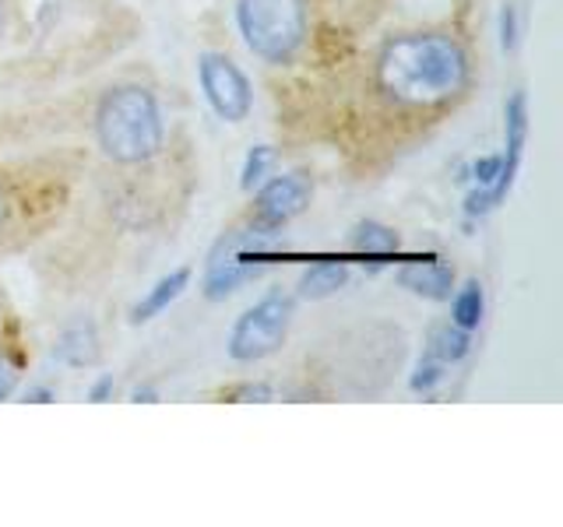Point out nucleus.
<instances>
[{
  "instance_id": "obj_1",
  "label": "nucleus",
  "mask_w": 563,
  "mask_h": 527,
  "mask_svg": "<svg viewBox=\"0 0 563 527\" xmlns=\"http://www.w3.org/2000/svg\"><path fill=\"white\" fill-rule=\"evenodd\" d=\"M377 81L405 105H440L465 92L468 57L451 35H398L380 49Z\"/></svg>"
},
{
  "instance_id": "obj_2",
  "label": "nucleus",
  "mask_w": 563,
  "mask_h": 527,
  "mask_svg": "<svg viewBox=\"0 0 563 527\" xmlns=\"http://www.w3.org/2000/svg\"><path fill=\"white\" fill-rule=\"evenodd\" d=\"M96 137L113 162L137 166L155 158L166 137L155 96L141 85H120L106 92L96 110Z\"/></svg>"
},
{
  "instance_id": "obj_3",
  "label": "nucleus",
  "mask_w": 563,
  "mask_h": 527,
  "mask_svg": "<svg viewBox=\"0 0 563 527\" xmlns=\"http://www.w3.org/2000/svg\"><path fill=\"white\" fill-rule=\"evenodd\" d=\"M243 43L268 64H286L307 40V0H236Z\"/></svg>"
},
{
  "instance_id": "obj_4",
  "label": "nucleus",
  "mask_w": 563,
  "mask_h": 527,
  "mask_svg": "<svg viewBox=\"0 0 563 527\" xmlns=\"http://www.w3.org/2000/svg\"><path fill=\"white\" fill-rule=\"evenodd\" d=\"M272 239H275V228L264 222H257L251 228H236V233H225L208 257L205 295L225 299L240 285H246V281H254L264 271V264H254V254L268 250Z\"/></svg>"
},
{
  "instance_id": "obj_5",
  "label": "nucleus",
  "mask_w": 563,
  "mask_h": 527,
  "mask_svg": "<svg viewBox=\"0 0 563 527\" xmlns=\"http://www.w3.org/2000/svg\"><path fill=\"white\" fill-rule=\"evenodd\" d=\"M289 321H292V299L282 292L264 295L261 303H254L240 316L233 334H229V356L236 362L268 359L286 341Z\"/></svg>"
},
{
  "instance_id": "obj_6",
  "label": "nucleus",
  "mask_w": 563,
  "mask_h": 527,
  "mask_svg": "<svg viewBox=\"0 0 563 527\" xmlns=\"http://www.w3.org/2000/svg\"><path fill=\"white\" fill-rule=\"evenodd\" d=\"M198 78H201V92L219 120L240 123L251 116V105H254L251 81H246V75L229 57H222V53H205L198 60Z\"/></svg>"
},
{
  "instance_id": "obj_7",
  "label": "nucleus",
  "mask_w": 563,
  "mask_h": 527,
  "mask_svg": "<svg viewBox=\"0 0 563 527\" xmlns=\"http://www.w3.org/2000/svg\"><path fill=\"white\" fill-rule=\"evenodd\" d=\"M310 204V183L307 176L299 172H286V176H275L272 183H264L257 193V222L264 225H286L296 215H303Z\"/></svg>"
},
{
  "instance_id": "obj_8",
  "label": "nucleus",
  "mask_w": 563,
  "mask_h": 527,
  "mask_svg": "<svg viewBox=\"0 0 563 527\" xmlns=\"http://www.w3.org/2000/svg\"><path fill=\"white\" fill-rule=\"evenodd\" d=\"M525 134H528V105H525V92H515L507 102V155H504L497 183H493V204H500L507 198L510 183H515L521 148H525Z\"/></svg>"
},
{
  "instance_id": "obj_9",
  "label": "nucleus",
  "mask_w": 563,
  "mask_h": 527,
  "mask_svg": "<svg viewBox=\"0 0 563 527\" xmlns=\"http://www.w3.org/2000/svg\"><path fill=\"white\" fill-rule=\"evenodd\" d=\"M398 281L422 299H451L454 271L440 260H412L398 271Z\"/></svg>"
},
{
  "instance_id": "obj_10",
  "label": "nucleus",
  "mask_w": 563,
  "mask_h": 527,
  "mask_svg": "<svg viewBox=\"0 0 563 527\" xmlns=\"http://www.w3.org/2000/svg\"><path fill=\"white\" fill-rule=\"evenodd\" d=\"M187 285H190V271H187V268H176V271H169L166 278H158V281H155V289L131 310V321H134V324L152 321V316H158L169 303H176V299L184 295Z\"/></svg>"
},
{
  "instance_id": "obj_11",
  "label": "nucleus",
  "mask_w": 563,
  "mask_h": 527,
  "mask_svg": "<svg viewBox=\"0 0 563 527\" xmlns=\"http://www.w3.org/2000/svg\"><path fill=\"white\" fill-rule=\"evenodd\" d=\"M349 281V268L345 264H313V268L299 278V295L303 299H328V295H334L342 285Z\"/></svg>"
},
{
  "instance_id": "obj_12",
  "label": "nucleus",
  "mask_w": 563,
  "mask_h": 527,
  "mask_svg": "<svg viewBox=\"0 0 563 527\" xmlns=\"http://www.w3.org/2000/svg\"><path fill=\"white\" fill-rule=\"evenodd\" d=\"M468 345H472L468 330H462L457 324H451V327H437V330H433V338H430L427 356L448 366V362L465 359V356H468Z\"/></svg>"
},
{
  "instance_id": "obj_13",
  "label": "nucleus",
  "mask_w": 563,
  "mask_h": 527,
  "mask_svg": "<svg viewBox=\"0 0 563 527\" xmlns=\"http://www.w3.org/2000/svg\"><path fill=\"white\" fill-rule=\"evenodd\" d=\"M451 316L462 330H475L483 324V285L475 278L457 289L454 303H451Z\"/></svg>"
},
{
  "instance_id": "obj_14",
  "label": "nucleus",
  "mask_w": 563,
  "mask_h": 527,
  "mask_svg": "<svg viewBox=\"0 0 563 527\" xmlns=\"http://www.w3.org/2000/svg\"><path fill=\"white\" fill-rule=\"evenodd\" d=\"M352 243H356L360 254H395L398 250V236L377 222H363L356 228V236H352Z\"/></svg>"
},
{
  "instance_id": "obj_15",
  "label": "nucleus",
  "mask_w": 563,
  "mask_h": 527,
  "mask_svg": "<svg viewBox=\"0 0 563 527\" xmlns=\"http://www.w3.org/2000/svg\"><path fill=\"white\" fill-rule=\"evenodd\" d=\"M272 162H275V152L268 145H257L251 155H246V162H243V180H240V187L243 190H254L264 180V172H268Z\"/></svg>"
},
{
  "instance_id": "obj_16",
  "label": "nucleus",
  "mask_w": 563,
  "mask_h": 527,
  "mask_svg": "<svg viewBox=\"0 0 563 527\" xmlns=\"http://www.w3.org/2000/svg\"><path fill=\"white\" fill-rule=\"evenodd\" d=\"M500 166H504V155H486V158H479V162H475L472 169H465L462 180H472L475 187H486V190H489V198H493V183H497Z\"/></svg>"
},
{
  "instance_id": "obj_17",
  "label": "nucleus",
  "mask_w": 563,
  "mask_h": 527,
  "mask_svg": "<svg viewBox=\"0 0 563 527\" xmlns=\"http://www.w3.org/2000/svg\"><path fill=\"white\" fill-rule=\"evenodd\" d=\"M440 377H444V362H437V359H422L416 366V373H412V391H422V394H430L433 386L440 383Z\"/></svg>"
},
{
  "instance_id": "obj_18",
  "label": "nucleus",
  "mask_w": 563,
  "mask_h": 527,
  "mask_svg": "<svg viewBox=\"0 0 563 527\" xmlns=\"http://www.w3.org/2000/svg\"><path fill=\"white\" fill-rule=\"evenodd\" d=\"M500 46L507 53L518 46V14H515V8H504V14H500Z\"/></svg>"
},
{
  "instance_id": "obj_19",
  "label": "nucleus",
  "mask_w": 563,
  "mask_h": 527,
  "mask_svg": "<svg viewBox=\"0 0 563 527\" xmlns=\"http://www.w3.org/2000/svg\"><path fill=\"white\" fill-rule=\"evenodd\" d=\"M14 383H18V373H14V369H11V362H4V359H0V401H4V397H11Z\"/></svg>"
},
{
  "instance_id": "obj_20",
  "label": "nucleus",
  "mask_w": 563,
  "mask_h": 527,
  "mask_svg": "<svg viewBox=\"0 0 563 527\" xmlns=\"http://www.w3.org/2000/svg\"><path fill=\"white\" fill-rule=\"evenodd\" d=\"M110 394H113V377H99L92 386V401H106Z\"/></svg>"
},
{
  "instance_id": "obj_21",
  "label": "nucleus",
  "mask_w": 563,
  "mask_h": 527,
  "mask_svg": "<svg viewBox=\"0 0 563 527\" xmlns=\"http://www.w3.org/2000/svg\"><path fill=\"white\" fill-rule=\"evenodd\" d=\"M236 397H257V401H272V391L268 386H243Z\"/></svg>"
},
{
  "instance_id": "obj_22",
  "label": "nucleus",
  "mask_w": 563,
  "mask_h": 527,
  "mask_svg": "<svg viewBox=\"0 0 563 527\" xmlns=\"http://www.w3.org/2000/svg\"><path fill=\"white\" fill-rule=\"evenodd\" d=\"M25 401H53V391H46V386H35V391L25 394Z\"/></svg>"
},
{
  "instance_id": "obj_23",
  "label": "nucleus",
  "mask_w": 563,
  "mask_h": 527,
  "mask_svg": "<svg viewBox=\"0 0 563 527\" xmlns=\"http://www.w3.org/2000/svg\"><path fill=\"white\" fill-rule=\"evenodd\" d=\"M134 401H155V391H148V386L145 391H134Z\"/></svg>"
},
{
  "instance_id": "obj_24",
  "label": "nucleus",
  "mask_w": 563,
  "mask_h": 527,
  "mask_svg": "<svg viewBox=\"0 0 563 527\" xmlns=\"http://www.w3.org/2000/svg\"><path fill=\"white\" fill-rule=\"evenodd\" d=\"M0 225H4V198H0Z\"/></svg>"
}]
</instances>
